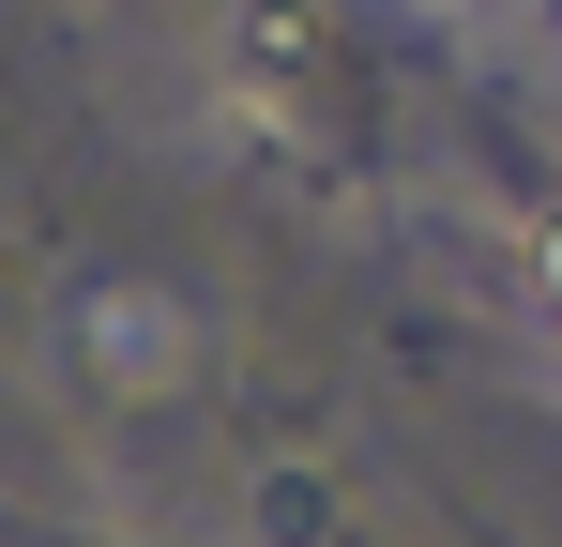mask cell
Instances as JSON below:
<instances>
[{
	"mask_svg": "<svg viewBox=\"0 0 562 547\" xmlns=\"http://www.w3.org/2000/svg\"><path fill=\"white\" fill-rule=\"evenodd\" d=\"M77 335H92V350H122V380H168V350H183V320H168V304H137V289H122V304H92Z\"/></svg>",
	"mask_w": 562,
	"mask_h": 547,
	"instance_id": "cell-1",
	"label": "cell"
},
{
	"mask_svg": "<svg viewBox=\"0 0 562 547\" xmlns=\"http://www.w3.org/2000/svg\"><path fill=\"white\" fill-rule=\"evenodd\" d=\"M548 289H562V228H548Z\"/></svg>",
	"mask_w": 562,
	"mask_h": 547,
	"instance_id": "cell-2",
	"label": "cell"
}]
</instances>
